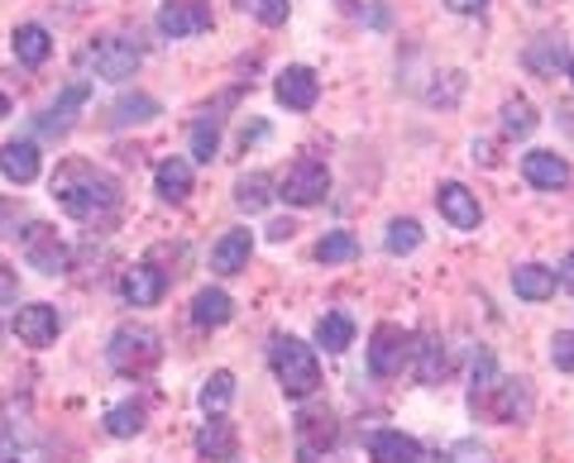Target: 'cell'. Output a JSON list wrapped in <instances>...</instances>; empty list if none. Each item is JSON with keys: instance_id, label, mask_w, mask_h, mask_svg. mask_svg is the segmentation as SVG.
Returning a JSON list of instances; mask_svg holds the SVG:
<instances>
[{"instance_id": "obj_1", "label": "cell", "mask_w": 574, "mask_h": 463, "mask_svg": "<svg viewBox=\"0 0 574 463\" xmlns=\"http://www.w3.org/2000/svg\"><path fill=\"white\" fill-rule=\"evenodd\" d=\"M53 201L63 206L72 220L106 229L120 215V186H115L106 172H96L92 163H63L53 172Z\"/></svg>"}, {"instance_id": "obj_2", "label": "cell", "mask_w": 574, "mask_h": 463, "mask_svg": "<svg viewBox=\"0 0 574 463\" xmlns=\"http://www.w3.org/2000/svg\"><path fill=\"white\" fill-rule=\"evenodd\" d=\"M469 407L479 411L483 421H493V426L527 421V416H531V387H527V378H498L493 354H479V364H474Z\"/></svg>"}, {"instance_id": "obj_3", "label": "cell", "mask_w": 574, "mask_h": 463, "mask_svg": "<svg viewBox=\"0 0 574 463\" xmlns=\"http://www.w3.org/2000/svg\"><path fill=\"white\" fill-rule=\"evenodd\" d=\"M268 364L273 373H278V387L293 401H307L316 387H321V364H316V354H311V344H301L293 335H273L268 344Z\"/></svg>"}, {"instance_id": "obj_4", "label": "cell", "mask_w": 574, "mask_h": 463, "mask_svg": "<svg viewBox=\"0 0 574 463\" xmlns=\"http://www.w3.org/2000/svg\"><path fill=\"white\" fill-rule=\"evenodd\" d=\"M158 358H163V340L144 325L115 330L110 344H106V364L120 373V378H144V373L158 368Z\"/></svg>"}, {"instance_id": "obj_5", "label": "cell", "mask_w": 574, "mask_h": 463, "mask_svg": "<svg viewBox=\"0 0 574 463\" xmlns=\"http://www.w3.org/2000/svg\"><path fill=\"white\" fill-rule=\"evenodd\" d=\"M416 354V340L402 325H379L369 340V373L373 378H397L407 368V358Z\"/></svg>"}, {"instance_id": "obj_6", "label": "cell", "mask_w": 574, "mask_h": 463, "mask_svg": "<svg viewBox=\"0 0 574 463\" xmlns=\"http://www.w3.org/2000/svg\"><path fill=\"white\" fill-rule=\"evenodd\" d=\"M330 192V172L326 163H316V158H297L293 168H287V177L278 182V196L287 206H321Z\"/></svg>"}, {"instance_id": "obj_7", "label": "cell", "mask_w": 574, "mask_h": 463, "mask_svg": "<svg viewBox=\"0 0 574 463\" xmlns=\"http://www.w3.org/2000/svg\"><path fill=\"white\" fill-rule=\"evenodd\" d=\"M158 29L163 39H192L211 29V6L206 0H163L158 6Z\"/></svg>"}, {"instance_id": "obj_8", "label": "cell", "mask_w": 574, "mask_h": 463, "mask_svg": "<svg viewBox=\"0 0 574 463\" xmlns=\"http://www.w3.org/2000/svg\"><path fill=\"white\" fill-rule=\"evenodd\" d=\"M86 63L96 67V77L125 82V77H135V72H139V49L129 39H100L96 49L86 53Z\"/></svg>"}, {"instance_id": "obj_9", "label": "cell", "mask_w": 574, "mask_h": 463, "mask_svg": "<svg viewBox=\"0 0 574 463\" xmlns=\"http://www.w3.org/2000/svg\"><path fill=\"white\" fill-rule=\"evenodd\" d=\"M24 254H29V268L49 272V278H57V272H67V263H72L67 244L57 239V229H49V225H29V235H24Z\"/></svg>"}, {"instance_id": "obj_10", "label": "cell", "mask_w": 574, "mask_h": 463, "mask_svg": "<svg viewBox=\"0 0 574 463\" xmlns=\"http://www.w3.org/2000/svg\"><path fill=\"white\" fill-rule=\"evenodd\" d=\"M14 335H20V344H29V349H49V344L57 340V311L43 306V301L20 306L14 311Z\"/></svg>"}, {"instance_id": "obj_11", "label": "cell", "mask_w": 574, "mask_h": 463, "mask_svg": "<svg viewBox=\"0 0 574 463\" xmlns=\"http://www.w3.org/2000/svg\"><path fill=\"white\" fill-rule=\"evenodd\" d=\"M522 177L536 186V192H560V186H570V163L551 149H531L522 158Z\"/></svg>"}, {"instance_id": "obj_12", "label": "cell", "mask_w": 574, "mask_h": 463, "mask_svg": "<svg viewBox=\"0 0 574 463\" xmlns=\"http://www.w3.org/2000/svg\"><path fill=\"white\" fill-rule=\"evenodd\" d=\"M273 91H278V100H283L287 110H311L316 96H321V82H316L311 67H283Z\"/></svg>"}, {"instance_id": "obj_13", "label": "cell", "mask_w": 574, "mask_h": 463, "mask_svg": "<svg viewBox=\"0 0 574 463\" xmlns=\"http://www.w3.org/2000/svg\"><path fill=\"white\" fill-rule=\"evenodd\" d=\"M436 211L450 220L455 229H479V201H474L469 186H459V182H445L440 192H436Z\"/></svg>"}, {"instance_id": "obj_14", "label": "cell", "mask_w": 574, "mask_h": 463, "mask_svg": "<svg viewBox=\"0 0 574 463\" xmlns=\"http://www.w3.org/2000/svg\"><path fill=\"white\" fill-rule=\"evenodd\" d=\"M196 454L206 463H230L240 454V440H235V426L225 421V416H211L206 426L196 430Z\"/></svg>"}, {"instance_id": "obj_15", "label": "cell", "mask_w": 574, "mask_h": 463, "mask_svg": "<svg viewBox=\"0 0 574 463\" xmlns=\"http://www.w3.org/2000/svg\"><path fill=\"white\" fill-rule=\"evenodd\" d=\"M120 292H125L129 306H158V301H163V292H168V278H163V272H158L153 263H139V268L125 272Z\"/></svg>"}, {"instance_id": "obj_16", "label": "cell", "mask_w": 574, "mask_h": 463, "mask_svg": "<svg viewBox=\"0 0 574 463\" xmlns=\"http://www.w3.org/2000/svg\"><path fill=\"white\" fill-rule=\"evenodd\" d=\"M297 444H301V454H326V450H336V416L330 411H301L297 416Z\"/></svg>"}, {"instance_id": "obj_17", "label": "cell", "mask_w": 574, "mask_h": 463, "mask_svg": "<svg viewBox=\"0 0 574 463\" xmlns=\"http://www.w3.org/2000/svg\"><path fill=\"white\" fill-rule=\"evenodd\" d=\"M522 63H527V72H536V77H555L560 67H570V49L560 34H541V39L527 43Z\"/></svg>"}, {"instance_id": "obj_18", "label": "cell", "mask_w": 574, "mask_h": 463, "mask_svg": "<svg viewBox=\"0 0 574 463\" xmlns=\"http://www.w3.org/2000/svg\"><path fill=\"white\" fill-rule=\"evenodd\" d=\"M369 459L373 463H426V450L402 430H379L369 440Z\"/></svg>"}, {"instance_id": "obj_19", "label": "cell", "mask_w": 574, "mask_h": 463, "mask_svg": "<svg viewBox=\"0 0 574 463\" xmlns=\"http://www.w3.org/2000/svg\"><path fill=\"white\" fill-rule=\"evenodd\" d=\"M249 254H254V235H249V229H230V235L215 239L211 268L221 272V278H230V272H240L244 263H249Z\"/></svg>"}, {"instance_id": "obj_20", "label": "cell", "mask_w": 574, "mask_h": 463, "mask_svg": "<svg viewBox=\"0 0 574 463\" xmlns=\"http://www.w3.org/2000/svg\"><path fill=\"white\" fill-rule=\"evenodd\" d=\"M0 172H6L14 186H29L39 177V149L29 139H10L6 149H0Z\"/></svg>"}, {"instance_id": "obj_21", "label": "cell", "mask_w": 574, "mask_h": 463, "mask_svg": "<svg viewBox=\"0 0 574 463\" xmlns=\"http://www.w3.org/2000/svg\"><path fill=\"white\" fill-rule=\"evenodd\" d=\"M153 186H158V196L178 206V201L192 196V163H187V158H168V163H158Z\"/></svg>"}, {"instance_id": "obj_22", "label": "cell", "mask_w": 574, "mask_h": 463, "mask_svg": "<svg viewBox=\"0 0 574 463\" xmlns=\"http://www.w3.org/2000/svg\"><path fill=\"white\" fill-rule=\"evenodd\" d=\"M512 292L522 301H551L555 297V272L541 263H522L512 272Z\"/></svg>"}, {"instance_id": "obj_23", "label": "cell", "mask_w": 574, "mask_h": 463, "mask_svg": "<svg viewBox=\"0 0 574 463\" xmlns=\"http://www.w3.org/2000/svg\"><path fill=\"white\" fill-rule=\"evenodd\" d=\"M10 43H14V57H20L24 67H39L43 57L53 53V39H49V29H43V24H20Z\"/></svg>"}, {"instance_id": "obj_24", "label": "cell", "mask_w": 574, "mask_h": 463, "mask_svg": "<svg viewBox=\"0 0 574 463\" xmlns=\"http://www.w3.org/2000/svg\"><path fill=\"white\" fill-rule=\"evenodd\" d=\"M230 315H235V301H230L221 287H206V292H196V301H192V321H196V325L215 330V325H225Z\"/></svg>"}, {"instance_id": "obj_25", "label": "cell", "mask_w": 574, "mask_h": 463, "mask_svg": "<svg viewBox=\"0 0 574 463\" xmlns=\"http://www.w3.org/2000/svg\"><path fill=\"white\" fill-rule=\"evenodd\" d=\"M316 344L330 349V354H344L354 344V321H350V315H340V311L321 315V321H316Z\"/></svg>"}, {"instance_id": "obj_26", "label": "cell", "mask_w": 574, "mask_h": 463, "mask_svg": "<svg viewBox=\"0 0 574 463\" xmlns=\"http://www.w3.org/2000/svg\"><path fill=\"white\" fill-rule=\"evenodd\" d=\"M149 120H158V100H153V96H144V91L120 96V100H115V110H110V125H115V129L149 125Z\"/></svg>"}, {"instance_id": "obj_27", "label": "cell", "mask_w": 574, "mask_h": 463, "mask_svg": "<svg viewBox=\"0 0 574 463\" xmlns=\"http://www.w3.org/2000/svg\"><path fill=\"white\" fill-rule=\"evenodd\" d=\"M86 96H92V86H86V82H72L67 91L57 96V106H53L49 115H43V129H49V134H63V129L72 125V110H77Z\"/></svg>"}, {"instance_id": "obj_28", "label": "cell", "mask_w": 574, "mask_h": 463, "mask_svg": "<svg viewBox=\"0 0 574 463\" xmlns=\"http://www.w3.org/2000/svg\"><path fill=\"white\" fill-rule=\"evenodd\" d=\"M531 129H536V106H531L527 96H508V100H502V134L527 139Z\"/></svg>"}, {"instance_id": "obj_29", "label": "cell", "mask_w": 574, "mask_h": 463, "mask_svg": "<svg viewBox=\"0 0 574 463\" xmlns=\"http://www.w3.org/2000/svg\"><path fill=\"white\" fill-rule=\"evenodd\" d=\"M268 186H273L268 172H249V177H240V182H235V206L249 211V215H258V211H264L268 201H273Z\"/></svg>"}, {"instance_id": "obj_30", "label": "cell", "mask_w": 574, "mask_h": 463, "mask_svg": "<svg viewBox=\"0 0 574 463\" xmlns=\"http://www.w3.org/2000/svg\"><path fill=\"white\" fill-rule=\"evenodd\" d=\"M144 416H149V411H144L139 401H120V407L106 411V430L115 440H129V435H139V430H144Z\"/></svg>"}, {"instance_id": "obj_31", "label": "cell", "mask_w": 574, "mask_h": 463, "mask_svg": "<svg viewBox=\"0 0 574 463\" xmlns=\"http://www.w3.org/2000/svg\"><path fill=\"white\" fill-rule=\"evenodd\" d=\"M230 397H235V373H211L206 387H201V407H206V416H221L230 407Z\"/></svg>"}, {"instance_id": "obj_32", "label": "cell", "mask_w": 574, "mask_h": 463, "mask_svg": "<svg viewBox=\"0 0 574 463\" xmlns=\"http://www.w3.org/2000/svg\"><path fill=\"white\" fill-rule=\"evenodd\" d=\"M316 258L330 268V263H350V258H359V239L350 235V229H336V235H326L321 244H316Z\"/></svg>"}, {"instance_id": "obj_33", "label": "cell", "mask_w": 574, "mask_h": 463, "mask_svg": "<svg viewBox=\"0 0 574 463\" xmlns=\"http://www.w3.org/2000/svg\"><path fill=\"white\" fill-rule=\"evenodd\" d=\"M383 244H387V254H416L422 249V225L416 220H393L387 225V235H383Z\"/></svg>"}, {"instance_id": "obj_34", "label": "cell", "mask_w": 574, "mask_h": 463, "mask_svg": "<svg viewBox=\"0 0 574 463\" xmlns=\"http://www.w3.org/2000/svg\"><path fill=\"white\" fill-rule=\"evenodd\" d=\"M416 354H422V364H416L422 383H440V373H445V349H440V340H436V335H422V340H416Z\"/></svg>"}, {"instance_id": "obj_35", "label": "cell", "mask_w": 574, "mask_h": 463, "mask_svg": "<svg viewBox=\"0 0 574 463\" xmlns=\"http://www.w3.org/2000/svg\"><path fill=\"white\" fill-rule=\"evenodd\" d=\"M215 149H221V125L206 115V120L192 125V153H196V163H211Z\"/></svg>"}, {"instance_id": "obj_36", "label": "cell", "mask_w": 574, "mask_h": 463, "mask_svg": "<svg viewBox=\"0 0 574 463\" xmlns=\"http://www.w3.org/2000/svg\"><path fill=\"white\" fill-rule=\"evenodd\" d=\"M235 6L244 14H254L258 24H268V29H278L287 20V0H235Z\"/></svg>"}, {"instance_id": "obj_37", "label": "cell", "mask_w": 574, "mask_h": 463, "mask_svg": "<svg viewBox=\"0 0 574 463\" xmlns=\"http://www.w3.org/2000/svg\"><path fill=\"white\" fill-rule=\"evenodd\" d=\"M34 459H39V454L29 450V444L14 435L10 426H0V463H34Z\"/></svg>"}, {"instance_id": "obj_38", "label": "cell", "mask_w": 574, "mask_h": 463, "mask_svg": "<svg viewBox=\"0 0 574 463\" xmlns=\"http://www.w3.org/2000/svg\"><path fill=\"white\" fill-rule=\"evenodd\" d=\"M551 358H555V368L574 373V330H565V335L551 340Z\"/></svg>"}, {"instance_id": "obj_39", "label": "cell", "mask_w": 574, "mask_h": 463, "mask_svg": "<svg viewBox=\"0 0 574 463\" xmlns=\"http://www.w3.org/2000/svg\"><path fill=\"white\" fill-rule=\"evenodd\" d=\"M450 463H493V459H488L479 444H455V450H450Z\"/></svg>"}, {"instance_id": "obj_40", "label": "cell", "mask_w": 574, "mask_h": 463, "mask_svg": "<svg viewBox=\"0 0 574 463\" xmlns=\"http://www.w3.org/2000/svg\"><path fill=\"white\" fill-rule=\"evenodd\" d=\"M14 297H20V282H14L10 268H0V301H14Z\"/></svg>"}, {"instance_id": "obj_41", "label": "cell", "mask_w": 574, "mask_h": 463, "mask_svg": "<svg viewBox=\"0 0 574 463\" xmlns=\"http://www.w3.org/2000/svg\"><path fill=\"white\" fill-rule=\"evenodd\" d=\"M445 6H450L455 14H479V10L488 6V0H445Z\"/></svg>"}, {"instance_id": "obj_42", "label": "cell", "mask_w": 574, "mask_h": 463, "mask_svg": "<svg viewBox=\"0 0 574 463\" xmlns=\"http://www.w3.org/2000/svg\"><path fill=\"white\" fill-rule=\"evenodd\" d=\"M560 287H570L574 292V249L565 254V263H560Z\"/></svg>"}, {"instance_id": "obj_43", "label": "cell", "mask_w": 574, "mask_h": 463, "mask_svg": "<svg viewBox=\"0 0 574 463\" xmlns=\"http://www.w3.org/2000/svg\"><path fill=\"white\" fill-rule=\"evenodd\" d=\"M293 229H297L293 220H278V225H268V239H278V244H283V239H293Z\"/></svg>"}, {"instance_id": "obj_44", "label": "cell", "mask_w": 574, "mask_h": 463, "mask_svg": "<svg viewBox=\"0 0 574 463\" xmlns=\"http://www.w3.org/2000/svg\"><path fill=\"white\" fill-rule=\"evenodd\" d=\"M6 115H10V96L0 91V120H6Z\"/></svg>"}, {"instance_id": "obj_45", "label": "cell", "mask_w": 574, "mask_h": 463, "mask_svg": "<svg viewBox=\"0 0 574 463\" xmlns=\"http://www.w3.org/2000/svg\"><path fill=\"white\" fill-rule=\"evenodd\" d=\"M570 77H574V57H570Z\"/></svg>"}]
</instances>
